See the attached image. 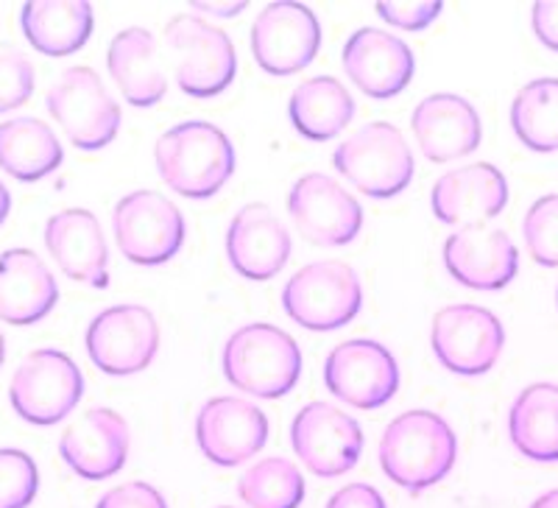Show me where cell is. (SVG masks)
I'll return each instance as SVG.
<instances>
[{
	"label": "cell",
	"mask_w": 558,
	"mask_h": 508,
	"mask_svg": "<svg viewBox=\"0 0 558 508\" xmlns=\"http://www.w3.org/2000/svg\"><path fill=\"white\" fill-rule=\"evenodd\" d=\"M458 442L452 427L433 411H405L380 438L383 472L411 495L430 489L452 472Z\"/></svg>",
	"instance_id": "obj_1"
},
{
	"label": "cell",
	"mask_w": 558,
	"mask_h": 508,
	"mask_svg": "<svg viewBox=\"0 0 558 508\" xmlns=\"http://www.w3.org/2000/svg\"><path fill=\"white\" fill-rule=\"evenodd\" d=\"M162 182L184 198H209L235 173V146L223 129L207 121H184L168 129L154 146Z\"/></svg>",
	"instance_id": "obj_2"
},
{
	"label": "cell",
	"mask_w": 558,
	"mask_h": 508,
	"mask_svg": "<svg viewBox=\"0 0 558 508\" xmlns=\"http://www.w3.org/2000/svg\"><path fill=\"white\" fill-rule=\"evenodd\" d=\"M223 375L246 395L277 400L296 388L302 377V350L286 330L254 322L223 343Z\"/></svg>",
	"instance_id": "obj_3"
},
{
	"label": "cell",
	"mask_w": 558,
	"mask_h": 508,
	"mask_svg": "<svg viewBox=\"0 0 558 508\" xmlns=\"http://www.w3.org/2000/svg\"><path fill=\"white\" fill-rule=\"evenodd\" d=\"M166 43L177 84L191 98H213L235 82V43L223 28L196 14H177L166 26Z\"/></svg>",
	"instance_id": "obj_4"
},
{
	"label": "cell",
	"mask_w": 558,
	"mask_h": 508,
	"mask_svg": "<svg viewBox=\"0 0 558 508\" xmlns=\"http://www.w3.org/2000/svg\"><path fill=\"white\" fill-rule=\"evenodd\" d=\"M332 166L372 198L400 196L416 171L408 141L400 129L386 121L366 123L347 137L332 154Z\"/></svg>",
	"instance_id": "obj_5"
},
{
	"label": "cell",
	"mask_w": 558,
	"mask_h": 508,
	"mask_svg": "<svg viewBox=\"0 0 558 508\" xmlns=\"http://www.w3.org/2000/svg\"><path fill=\"white\" fill-rule=\"evenodd\" d=\"M282 307L305 330L332 332L361 313L363 282L355 268L341 261L307 263L288 280Z\"/></svg>",
	"instance_id": "obj_6"
},
{
	"label": "cell",
	"mask_w": 558,
	"mask_h": 508,
	"mask_svg": "<svg viewBox=\"0 0 558 508\" xmlns=\"http://www.w3.org/2000/svg\"><path fill=\"white\" fill-rule=\"evenodd\" d=\"M45 107L82 152H98L121 132V107L93 68H68L51 84Z\"/></svg>",
	"instance_id": "obj_7"
},
{
	"label": "cell",
	"mask_w": 558,
	"mask_h": 508,
	"mask_svg": "<svg viewBox=\"0 0 558 508\" xmlns=\"http://www.w3.org/2000/svg\"><path fill=\"white\" fill-rule=\"evenodd\" d=\"M84 395L82 368L62 350H34L12 375L9 402L28 425L51 427L68 420Z\"/></svg>",
	"instance_id": "obj_8"
},
{
	"label": "cell",
	"mask_w": 558,
	"mask_h": 508,
	"mask_svg": "<svg viewBox=\"0 0 558 508\" xmlns=\"http://www.w3.org/2000/svg\"><path fill=\"white\" fill-rule=\"evenodd\" d=\"M112 232L126 261L137 266H162L184 246L187 221L162 193L134 191L114 204Z\"/></svg>",
	"instance_id": "obj_9"
},
{
	"label": "cell",
	"mask_w": 558,
	"mask_h": 508,
	"mask_svg": "<svg viewBox=\"0 0 558 508\" xmlns=\"http://www.w3.org/2000/svg\"><path fill=\"white\" fill-rule=\"evenodd\" d=\"M248 43H252L254 62L268 76H293L318 57L322 26L305 3L277 0L257 14Z\"/></svg>",
	"instance_id": "obj_10"
},
{
	"label": "cell",
	"mask_w": 558,
	"mask_h": 508,
	"mask_svg": "<svg viewBox=\"0 0 558 508\" xmlns=\"http://www.w3.org/2000/svg\"><path fill=\"white\" fill-rule=\"evenodd\" d=\"M430 343L436 361L461 377L486 375L506 343L502 322L481 305L441 307L433 318Z\"/></svg>",
	"instance_id": "obj_11"
},
{
	"label": "cell",
	"mask_w": 558,
	"mask_h": 508,
	"mask_svg": "<svg viewBox=\"0 0 558 508\" xmlns=\"http://www.w3.org/2000/svg\"><path fill=\"white\" fill-rule=\"evenodd\" d=\"M87 355L112 377L137 375L159 352V325L143 305H114L98 313L87 327Z\"/></svg>",
	"instance_id": "obj_12"
},
{
	"label": "cell",
	"mask_w": 558,
	"mask_h": 508,
	"mask_svg": "<svg viewBox=\"0 0 558 508\" xmlns=\"http://www.w3.org/2000/svg\"><path fill=\"white\" fill-rule=\"evenodd\" d=\"M324 383L347 406L375 411L400 388V366L380 341L352 338L338 343L324 361Z\"/></svg>",
	"instance_id": "obj_13"
},
{
	"label": "cell",
	"mask_w": 558,
	"mask_h": 508,
	"mask_svg": "<svg viewBox=\"0 0 558 508\" xmlns=\"http://www.w3.org/2000/svg\"><path fill=\"white\" fill-rule=\"evenodd\" d=\"M291 442L299 461L316 477L347 475L363 452L361 425L330 402H307L293 420Z\"/></svg>",
	"instance_id": "obj_14"
},
{
	"label": "cell",
	"mask_w": 558,
	"mask_h": 508,
	"mask_svg": "<svg viewBox=\"0 0 558 508\" xmlns=\"http://www.w3.org/2000/svg\"><path fill=\"white\" fill-rule=\"evenodd\" d=\"M288 213L302 235L318 246H347L363 229L357 198L327 173H305L288 193Z\"/></svg>",
	"instance_id": "obj_15"
},
{
	"label": "cell",
	"mask_w": 558,
	"mask_h": 508,
	"mask_svg": "<svg viewBox=\"0 0 558 508\" xmlns=\"http://www.w3.org/2000/svg\"><path fill=\"white\" fill-rule=\"evenodd\" d=\"M198 450L218 467H241L266 447L268 416L241 397H213L196 416Z\"/></svg>",
	"instance_id": "obj_16"
},
{
	"label": "cell",
	"mask_w": 558,
	"mask_h": 508,
	"mask_svg": "<svg viewBox=\"0 0 558 508\" xmlns=\"http://www.w3.org/2000/svg\"><path fill=\"white\" fill-rule=\"evenodd\" d=\"M445 266L461 286L500 291L520 271V252L502 229L472 223L456 229L445 241Z\"/></svg>",
	"instance_id": "obj_17"
},
{
	"label": "cell",
	"mask_w": 558,
	"mask_h": 508,
	"mask_svg": "<svg viewBox=\"0 0 558 508\" xmlns=\"http://www.w3.org/2000/svg\"><path fill=\"white\" fill-rule=\"evenodd\" d=\"M129 422L112 408H89L59 438V456L84 481H107L129 458Z\"/></svg>",
	"instance_id": "obj_18"
},
{
	"label": "cell",
	"mask_w": 558,
	"mask_h": 508,
	"mask_svg": "<svg viewBox=\"0 0 558 508\" xmlns=\"http://www.w3.org/2000/svg\"><path fill=\"white\" fill-rule=\"evenodd\" d=\"M291 232L271 207L254 202L241 207L227 227L229 266L254 282L271 280L291 257Z\"/></svg>",
	"instance_id": "obj_19"
},
{
	"label": "cell",
	"mask_w": 558,
	"mask_h": 508,
	"mask_svg": "<svg viewBox=\"0 0 558 508\" xmlns=\"http://www.w3.org/2000/svg\"><path fill=\"white\" fill-rule=\"evenodd\" d=\"M343 71L363 96L393 98L411 84L416 62L405 39L383 28H361L343 45Z\"/></svg>",
	"instance_id": "obj_20"
},
{
	"label": "cell",
	"mask_w": 558,
	"mask_h": 508,
	"mask_svg": "<svg viewBox=\"0 0 558 508\" xmlns=\"http://www.w3.org/2000/svg\"><path fill=\"white\" fill-rule=\"evenodd\" d=\"M413 137L430 162H452L475 152L483 141L481 114L458 93L422 98L411 118Z\"/></svg>",
	"instance_id": "obj_21"
},
{
	"label": "cell",
	"mask_w": 558,
	"mask_h": 508,
	"mask_svg": "<svg viewBox=\"0 0 558 508\" xmlns=\"http://www.w3.org/2000/svg\"><path fill=\"white\" fill-rule=\"evenodd\" d=\"M508 204V182L500 168L472 162L445 173L433 184L430 207L438 221L450 227H472L500 216Z\"/></svg>",
	"instance_id": "obj_22"
},
{
	"label": "cell",
	"mask_w": 558,
	"mask_h": 508,
	"mask_svg": "<svg viewBox=\"0 0 558 508\" xmlns=\"http://www.w3.org/2000/svg\"><path fill=\"white\" fill-rule=\"evenodd\" d=\"M45 246L70 280L109 286V249L98 218L82 207L57 213L45 223Z\"/></svg>",
	"instance_id": "obj_23"
},
{
	"label": "cell",
	"mask_w": 558,
	"mask_h": 508,
	"mask_svg": "<svg viewBox=\"0 0 558 508\" xmlns=\"http://www.w3.org/2000/svg\"><path fill=\"white\" fill-rule=\"evenodd\" d=\"M59 302L51 268L32 249L0 254V322L26 327L43 322Z\"/></svg>",
	"instance_id": "obj_24"
},
{
	"label": "cell",
	"mask_w": 558,
	"mask_h": 508,
	"mask_svg": "<svg viewBox=\"0 0 558 508\" xmlns=\"http://www.w3.org/2000/svg\"><path fill=\"white\" fill-rule=\"evenodd\" d=\"M107 64L123 98L134 107H154L166 98L168 78L159 62L157 37L148 28L132 26L114 34Z\"/></svg>",
	"instance_id": "obj_25"
},
{
	"label": "cell",
	"mask_w": 558,
	"mask_h": 508,
	"mask_svg": "<svg viewBox=\"0 0 558 508\" xmlns=\"http://www.w3.org/2000/svg\"><path fill=\"white\" fill-rule=\"evenodd\" d=\"M96 12L84 0H34L20 9V28L45 57H70L93 37Z\"/></svg>",
	"instance_id": "obj_26"
},
{
	"label": "cell",
	"mask_w": 558,
	"mask_h": 508,
	"mask_svg": "<svg viewBox=\"0 0 558 508\" xmlns=\"http://www.w3.org/2000/svg\"><path fill=\"white\" fill-rule=\"evenodd\" d=\"M291 123L313 143L332 141L355 118V98L336 76H313L293 89L288 104Z\"/></svg>",
	"instance_id": "obj_27"
},
{
	"label": "cell",
	"mask_w": 558,
	"mask_h": 508,
	"mask_svg": "<svg viewBox=\"0 0 558 508\" xmlns=\"http://www.w3.org/2000/svg\"><path fill=\"white\" fill-rule=\"evenodd\" d=\"M64 152L53 129L39 118L0 123V168L17 182H39L62 166Z\"/></svg>",
	"instance_id": "obj_28"
},
{
	"label": "cell",
	"mask_w": 558,
	"mask_h": 508,
	"mask_svg": "<svg viewBox=\"0 0 558 508\" xmlns=\"http://www.w3.org/2000/svg\"><path fill=\"white\" fill-rule=\"evenodd\" d=\"M511 445L531 461H558V386L533 383L522 391L508 413Z\"/></svg>",
	"instance_id": "obj_29"
},
{
	"label": "cell",
	"mask_w": 558,
	"mask_h": 508,
	"mask_svg": "<svg viewBox=\"0 0 558 508\" xmlns=\"http://www.w3.org/2000/svg\"><path fill=\"white\" fill-rule=\"evenodd\" d=\"M511 126L531 152H558V78H533L517 93Z\"/></svg>",
	"instance_id": "obj_30"
},
{
	"label": "cell",
	"mask_w": 558,
	"mask_h": 508,
	"mask_svg": "<svg viewBox=\"0 0 558 508\" xmlns=\"http://www.w3.org/2000/svg\"><path fill=\"white\" fill-rule=\"evenodd\" d=\"M238 495L248 508H299L305 500V477L288 458H266L243 472Z\"/></svg>",
	"instance_id": "obj_31"
},
{
	"label": "cell",
	"mask_w": 558,
	"mask_h": 508,
	"mask_svg": "<svg viewBox=\"0 0 558 508\" xmlns=\"http://www.w3.org/2000/svg\"><path fill=\"white\" fill-rule=\"evenodd\" d=\"M522 235L533 261L545 268H558V193L536 198L527 207Z\"/></svg>",
	"instance_id": "obj_32"
},
{
	"label": "cell",
	"mask_w": 558,
	"mask_h": 508,
	"mask_svg": "<svg viewBox=\"0 0 558 508\" xmlns=\"http://www.w3.org/2000/svg\"><path fill=\"white\" fill-rule=\"evenodd\" d=\"M39 492V470L17 447L0 450V508H28Z\"/></svg>",
	"instance_id": "obj_33"
},
{
	"label": "cell",
	"mask_w": 558,
	"mask_h": 508,
	"mask_svg": "<svg viewBox=\"0 0 558 508\" xmlns=\"http://www.w3.org/2000/svg\"><path fill=\"white\" fill-rule=\"evenodd\" d=\"M34 64L12 45H0V114L23 107L34 93Z\"/></svg>",
	"instance_id": "obj_34"
},
{
	"label": "cell",
	"mask_w": 558,
	"mask_h": 508,
	"mask_svg": "<svg viewBox=\"0 0 558 508\" xmlns=\"http://www.w3.org/2000/svg\"><path fill=\"white\" fill-rule=\"evenodd\" d=\"M377 14L386 20L388 26H397L402 32H422L441 14V3L438 0H418V3H377Z\"/></svg>",
	"instance_id": "obj_35"
},
{
	"label": "cell",
	"mask_w": 558,
	"mask_h": 508,
	"mask_svg": "<svg viewBox=\"0 0 558 508\" xmlns=\"http://www.w3.org/2000/svg\"><path fill=\"white\" fill-rule=\"evenodd\" d=\"M96 508H168V503L151 483L129 481L109 489Z\"/></svg>",
	"instance_id": "obj_36"
},
{
	"label": "cell",
	"mask_w": 558,
	"mask_h": 508,
	"mask_svg": "<svg viewBox=\"0 0 558 508\" xmlns=\"http://www.w3.org/2000/svg\"><path fill=\"white\" fill-rule=\"evenodd\" d=\"M327 508H388L386 497L368 483H349L330 497Z\"/></svg>",
	"instance_id": "obj_37"
},
{
	"label": "cell",
	"mask_w": 558,
	"mask_h": 508,
	"mask_svg": "<svg viewBox=\"0 0 558 508\" xmlns=\"http://www.w3.org/2000/svg\"><path fill=\"white\" fill-rule=\"evenodd\" d=\"M533 34L550 51L558 53V0H542L531 12Z\"/></svg>",
	"instance_id": "obj_38"
},
{
	"label": "cell",
	"mask_w": 558,
	"mask_h": 508,
	"mask_svg": "<svg viewBox=\"0 0 558 508\" xmlns=\"http://www.w3.org/2000/svg\"><path fill=\"white\" fill-rule=\"evenodd\" d=\"M193 9L196 12H204V14H213V17H235V14H241L243 9H246V3H193Z\"/></svg>",
	"instance_id": "obj_39"
},
{
	"label": "cell",
	"mask_w": 558,
	"mask_h": 508,
	"mask_svg": "<svg viewBox=\"0 0 558 508\" xmlns=\"http://www.w3.org/2000/svg\"><path fill=\"white\" fill-rule=\"evenodd\" d=\"M9 210H12V193L3 182H0V223L9 218Z\"/></svg>",
	"instance_id": "obj_40"
},
{
	"label": "cell",
	"mask_w": 558,
	"mask_h": 508,
	"mask_svg": "<svg viewBox=\"0 0 558 508\" xmlns=\"http://www.w3.org/2000/svg\"><path fill=\"white\" fill-rule=\"evenodd\" d=\"M531 508H558V489L547 492V495L536 497V500L531 503Z\"/></svg>",
	"instance_id": "obj_41"
},
{
	"label": "cell",
	"mask_w": 558,
	"mask_h": 508,
	"mask_svg": "<svg viewBox=\"0 0 558 508\" xmlns=\"http://www.w3.org/2000/svg\"><path fill=\"white\" fill-rule=\"evenodd\" d=\"M3 361H7V338L0 332V366H3Z\"/></svg>",
	"instance_id": "obj_42"
},
{
	"label": "cell",
	"mask_w": 558,
	"mask_h": 508,
	"mask_svg": "<svg viewBox=\"0 0 558 508\" xmlns=\"http://www.w3.org/2000/svg\"><path fill=\"white\" fill-rule=\"evenodd\" d=\"M218 508H232V506H218Z\"/></svg>",
	"instance_id": "obj_43"
},
{
	"label": "cell",
	"mask_w": 558,
	"mask_h": 508,
	"mask_svg": "<svg viewBox=\"0 0 558 508\" xmlns=\"http://www.w3.org/2000/svg\"><path fill=\"white\" fill-rule=\"evenodd\" d=\"M556 302H558V291H556Z\"/></svg>",
	"instance_id": "obj_44"
}]
</instances>
